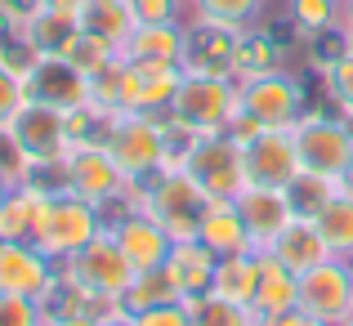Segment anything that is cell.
Returning <instances> with one entry per match:
<instances>
[{
	"instance_id": "cell-1",
	"label": "cell",
	"mask_w": 353,
	"mask_h": 326,
	"mask_svg": "<svg viewBox=\"0 0 353 326\" xmlns=\"http://www.w3.org/2000/svg\"><path fill=\"white\" fill-rule=\"evenodd\" d=\"M241 112V85L233 77H210V72H183L179 94L170 103V121L188 130L192 139L224 134Z\"/></svg>"
},
{
	"instance_id": "cell-2",
	"label": "cell",
	"mask_w": 353,
	"mask_h": 326,
	"mask_svg": "<svg viewBox=\"0 0 353 326\" xmlns=\"http://www.w3.org/2000/svg\"><path fill=\"white\" fill-rule=\"evenodd\" d=\"M108 156L121 165L130 188L148 183L165 170V116H143V112H117L103 134Z\"/></svg>"
},
{
	"instance_id": "cell-3",
	"label": "cell",
	"mask_w": 353,
	"mask_h": 326,
	"mask_svg": "<svg viewBox=\"0 0 353 326\" xmlns=\"http://www.w3.org/2000/svg\"><path fill=\"white\" fill-rule=\"evenodd\" d=\"M134 206H143L148 215L161 223L174 241H197L201 215H206L210 197L201 192V183L188 170H161L143 183V192L134 197Z\"/></svg>"
},
{
	"instance_id": "cell-4",
	"label": "cell",
	"mask_w": 353,
	"mask_h": 326,
	"mask_svg": "<svg viewBox=\"0 0 353 326\" xmlns=\"http://www.w3.org/2000/svg\"><path fill=\"white\" fill-rule=\"evenodd\" d=\"M103 228H108V223H103V210H99V206L72 197V192H59V197H50V210H45L41 228H36L32 246L45 250V255L63 268L77 250H85Z\"/></svg>"
},
{
	"instance_id": "cell-5",
	"label": "cell",
	"mask_w": 353,
	"mask_h": 326,
	"mask_svg": "<svg viewBox=\"0 0 353 326\" xmlns=\"http://www.w3.org/2000/svg\"><path fill=\"white\" fill-rule=\"evenodd\" d=\"M295 152H300V165L309 174H322V179L340 183L353 165V125L336 116H322V112H304L291 125Z\"/></svg>"
},
{
	"instance_id": "cell-6",
	"label": "cell",
	"mask_w": 353,
	"mask_h": 326,
	"mask_svg": "<svg viewBox=\"0 0 353 326\" xmlns=\"http://www.w3.org/2000/svg\"><path fill=\"white\" fill-rule=\"evenodd\" d=\"M183 170L201 183L210 201H237L246 192V161H241V143L233 134H206L188 147Z\"/></svg>"
},
{
	"instance_id": "cell-7",
	"label": "cell",
	"mask_w": 353,
	"mask_h": 326,
	"mask_svg": "<svg viewBox=\"0 0 353 326\" xmlns=\"http://www.w3.org/2000/svg\"><path fill=\"white\" fill-rule=\"evenodd\" d=\"M63 165H68V192L81 201H90V206L108 210V206H121L125 201V174H121V165L108 156L103 143H72L68 156H63Z\"/></svg>"
},
{
	"instance_id": "cell-8",
	"label": "cell",
	"mask_w": 353,
	"mask_h": 326,
	"mask_svg": "<svg viewBox=\"0 0 353 326\" xmlns=\"http://www.w3.org/2000/svg\"><path fill=\"white\" fill-rule=\"evenodd\" d=\"M59 273L68 277V282H77L81 291H90V295H125L130 282H134V268H130L125 255H121V246L112 241L108 228L99 232L85 250H77Z\"/></svg>"
},
{
	"instance_id": "cell-9",
	"label": "cell",
	"mask_w": 353,
	"mask_h": 326,
	"mask_svg": "<svg viewBox=\"0 0 353 326\" xmlns=\"http://www.w3.org/2000/svg\"><path fill=\"white\" fill-rule=\"evenodd\" d=\"M241 112L264 130H291L304 116V85L286 68L273 77L241 81Z\"/></svg>"
},
{
	"instance_id": "cell-10",
	"label": "cell",
	"mask_w": 353,
	"mask_h": 326,
	"mask_svg": "<svg viewBox=\"0 0 353 326\" xmlns=\"http://www.w3.org/2000/svg\"><path fill=\"white\" fill-rule=\"evenodd\" d=\"M179 81H183L179 63H125L121 59V112L170 116Z\"/></svg>"
},
{
	"instance_id": "cell-11",
	"label": "cell",
	"mask_w": 353,
	"mask_h": 326,
	"mask_svg": "<svg viewBox=\"0 0 353 326\" xmlns=\"http://www.w3.org/2000/svg\"><path fill=\"white\" fill-rule=\"evenodd\" d=\"M300 309L327 326H345L353 318V264L327 259L300 277Z\"/></svg>"
},
{
	"instance_id": "cell-12",
	"label": "cell",
	"mask_w": 353,
	"mask_h": 326,
	"mask_svg": "<svg viewBox=\"0 0 353 326\" xmlns=\"http://www.w3.org/2000/svg\"><path fill=\"white\" fill-rule=\"evenodd\" d=\"M246 161V188H291L300 179V152H295L291 130H259L250 143H241Z\"/></svg>"
},
{
	"instance_id": "cell-13",
	"label": "cell",
	"mask_w": 353,
	"mask_h": 326,
	"mask_svg": "<svg viewBox=\"0 0 353 326\" xmlns=\"http://www.w3.org/2000/svg\"><path fill=\"white\" fill-rule=\"evenodd\" d=\"M59 286V264L32 241L0 237V295H23V300H50Z\"/></svg>"
},
{
	"instance_id": "cell-14",
	"label": "cell",
	"mask_w": 353,
	"mask_h": 326,
	"mask_svg": "<svg viewBox=\"0 0 353 326\" xmlns=\"http://www.w3.org/2000/svg\"><path fill=\"white\" fill-rule=\"evenodd\" d=\"M108 232H112V241L121 246V255L130 259L134 273L161 268L165 259H170V250H174V237L148 215L143 206H125L117 219H108Z\"/></svg>"
},
{
	"instance_id": "cell-15",
	"label": "cell",
	"mask_w": 353,
	"mask_h": 326,
	"mask_svg": "<svg viewBox=\"0 0 353 326\" xmlns=\"http://www.w3.org/2000/svg\"><path fill=\"white\" fill-rule=\"evenodd\" d=\"M27 99H41V103H54L63 112L90 108V77L63 54H41L36 68L27 72Z\"/></svg>"
},
{
	"instance_id": "cell-16",
	"label": "cell",
	"mask_w": 353,
	"mask_h": 326,
	"mask_svg": "<svg viewBox=\"0 0 353 326\" xmlns=\"http://www.w3.org/2000/svg\"><path fill=\"white\" fill-rule=\"evenodd\" d=\"M23 147L32 152V161H54V156H68L72 139H68V112L54 108V103H41V99H27L23 112L9 121Z\"/></svg>"
},
{
	"instance_id": "cell-17",
	"label": "cell",
	"mask_w": 353,
	"mask_h": 326,
	"mask_svg": "<svg viewBox=\"0 0 353 326\" xmlns=\"http://www.w3.org/2000/svg\"><path fill=\"white\" fill-rule=\"evenodd\" d=\"M237 210H241V223H246L250 246L255 250H268L277 237H282L286 223L300 219L291 210V197H286L282 188H246L237 197Z\"/></svg>"
},
{
	"instance_id": "cell-18",
	"label": "cell",
	"mask_w": 353,
	"mask_h": 326,
	"mask_svg": "<svg viewBox=\"0 0 353 326\" xmlns=\"http://www.w3.org/2000/svg\"><path fill=\"white\" fill-rule=\"evenodd\" d=\"M125 63H179L188 59V27L183 23H139L121 45Z\"/></svg>"
},
{
	"instance_id": "cell-19",
	"label": "cell",
	"mask_w": 353,
	"mask_h": 326,
	"mask_svg": "<svg viewBox=\"0 0 353 326\" xmlns=\"http://www.w3.org/2000/svg\"><path fill=\"white\" fill-rule=\"evenodd\" d=\"M250 309H255L259 322L277 318V313L300 309V277H295L291 268L282 264V259H273L268 250H259V286H255V300H250Z\"/></svg>"
},
{
	"instance_id": "cell-20",
	"label": "cell",
	"mask_w": 353,
	"mask_h": 326,
	"mask_svg": "<svg viewBox=\"0 0 353 326\" xmlns=\"http://www.w3.org/2000/svg\"><path fill=\"white\" fill-rule=\"evenodd\" d=\"M268 255L282 259V264L291 268L295 277H304L309 268L336 259V255H331V246L322 241V232H318V223H313V219H291V223L282 228V237L268 246Z\"/></svg>"
},
{
	"instance_id": "cell-21",
	"label": "cell",
	"mask_w": 353,
	"mask_h": 326,
	"mask_svg": "<svg viewBox=\"0 0 353 326\" xmlns=\"http://www.w3.org/2000/svg\"><path fill=\"white\" fill-rule=\"evenodd\" d=\"M50 197H54V192L36 188L32 179L18 183V188H9V197L0 201V237L32 241L36 228H41V219H45V210H50Z\"/></svg>"
},
{
	"instance_id": "cell-22",
	"label": "cell",
	"mask_w": 353,
	"mask_h": 326,
	"mask_svg": "<svg viewBox=\"0 0 353 326\" xmlns=\"http://www.w3.org/2000/svg\"><path fill=\"white\" fill-rule=\"evenodd\" d=\"M197 241H201V246H206L215 259L241 255V250H255V246H250L246 223H241L237 201H210L206 215H201V232H197Z\"/></svg>"
},
{
	"instance_id": "cell-23",
	"label": "cell",
	"mask_w": 353,
	"mask_h": 326,
	"mask_svg": "<svg viewBox=\"0 0 353 326\" xmlns=\"http://www.w3.org/2000/svg\"><path fill=\"white\" fill-rule=\"evenodd\" d=\"M233 50H237V32H224V27H201L197 23L188 32V59H183V72L233 77Z\"/></svg>"
},
{
	"instance_id": "cell-24",
	"label": "cell",
	"mask_w": 353,
	"mask_h": 326,
	"mask_svg": "<svg viewBox=\"0 0 353 326\" xmlns=\"http://www.w3.org/2000/svg\"><path fill=\"white\" fill-rule=\"evenodd\" d=\"M215 264H219V259L210 255L201 241H174L170 259H165V273L174 277V286H179L183 300H192V295L210 291V282H215Z\"/></svg>"
},
{
	"instance_id": "cell-25",
	"label": "cell",
	"mask_w": 353,
	"mask_h": 326,
	"mask_svg": "<svg viewBox=\"0 0 353 326\" xmlns=\"http://www.w3.org/2000/svg\"><path fill=\"white\" fill-rule=\"evenodd\" d=\"M77 27L121 50V45L130 41V32L139 27V18H134V9H130V0H81Z\"/></svg>"
},
{
	"instance_id": "cell-26",
	"label": "cell",
	"mask_w": 353,
	"mask_h": 326,
	"mask_svg": "<svg viewBox=\"0 0 353 326\" xmlns=\"http://www.w3.org/2000/svg\"><path fill=\"white\" fill-rule=\"evenodd\" d=\"M282 72V45L273 41L268 32H237V50H233V77L237 85L241 81H255V77H273Z\"/></svg>"
},
{
	"instance_id": "cell-27",
	"label": "cell",
	"mask_w": 353,
	"mask_h": 326,
	"mask_svg": "<svg viewBox=\"0 0 353 326\" xmlns=\"http://www.w3.org/2000/svg\"><path fill=\"white\" fill-rule=\"evenodd\" d=\"M255 286H259V250H241V255H228V259H219V264H215L210 295L233 300V304H246V309H250Z\"/></svg>"
},
{
	"instance_id": "cell-28",
	"label": "cell",
	"mask_w": 353,
	"mask_h": 326,
	"mask_svg": "<svg viewBox=\"0 0 353 326\" xmlns=\"http://www.w3.org/2000/svg\"><path fill=\"white\" fill-rule=\"evenodd\" d=\"M313 223H318L322 241L331 246V255L353 264V197L349 192H336V197L313 215Z\"/></svg>"
},
{
	"instance_id": "cell-29",
	"label": "cell",
	"mask_w": 353,
	"mask_h": 326,
	"mask_svg": "<svg viewBox=\"0 0 353 326\" xmlns=\"http://www.w3.org/2000/svg\"><path fill=\"white\" fill-rule=\"evenodd\" d=\"M179 286H174V277L161 268H152V273H134V282H130V291L121 295V304H125V313H143V309H157V304H179Z\"/></svg>"
},
{
	"instance_id": "cell-30",
	"label": "cell",
	"mask_w": 353,
	"mask_h": 326,
	"mask_svg": "<svg viewBox=\"0 0 353 326\" xmlns=\"http://www.w3.org/2000/svg\"><path fill=\"white\" fill-rule=\"evenodd\" d=\"M264 0H192V23L224 27V32H246Z\"/></svg>"
},
{
	"instance_id": "cell-31",
	"label": "cell",
	"mask_w": 353,
	"mask_h": 326,
	"mask_svg": "<svg viewBox=\"0 0 353 326\" xmlns=\"http://www.w3.org/2000/svg\"><path fill=\"white\" fill-rule=\"evenodd\" d=\"M59 54H63L68 63H77V68L85 72V77H99V72H103L108 63H117V59H121V50H117V45L99 41V36L81 32V27H77V32H72L68 41L59 45Z\"/></svg>"
},
{
	"instance_id": "cell-32",
	"label": "cell",
	"mask_w": 353,
	"mask_h": 326,
	"mask_svg": "<svg viewBox=\"0 0 353 326\" xmlns=\"http://www.w3.org/2000/svg\"><path fill=\"white\" fill-rule=\"evenodd\" d=\"M188 313H192V326H259L255 309L246 304H233V300H219V295H192L188 300Z\"/></svg>"
},
{
	"instance_id": "cell-33",
	"label": "cell",
	"mask_w": 353,
	"mask_h": 326,
	"mask_svg": "<svg viewBox=\"0 0 353 326\" xmlns=\"http://www.w3.org/2000/svg\"><path fill=\"white\" fill-rule=\"evenodd\" d=\"M286 14L304 36L340 32V0H286Z\"/></svg>"
},
{
	"instance_id": "cell-34",
	"label": "cell",
	"mask_w": 353,
	"mask_h": 326,
	"mask_svg": "<svg viewBox=\"0 0 353 326\" xmlns=\"http://www.w3.org/2000/svg\"><path fill=\"white\" fill-rule=\"evenodd\" d=\"M340 192V183H331V179H322V174H309V170H300V179L286 188V197H291V210L300 219H313L322 206H327L331 197Z\"/></svg>"
},
{
	"instance_id": "cell-35",
	"label": "cell",
	"mask_w": 353,
	"mask_h": 326,
	"mask_svg": "<svg viewBox=\"0 0 353 326\" xmlns=\"http://www.w3.org/2000/svg\"><path fill=\"white\" fill-rule=\"evenodd\" d=\"M32 152L23 147V139L14 134L9 125H0V179L9 183V188H18V183L32 179Z\"/></svg>"
},
{
	"instance_id": "cell-36",
	"label": "cell",
	"mask_w": 353,
	"mask_h": 326,
	"mask_svg": "<svg viewBox=\"0 0 353 326\" xmlns=\"http://www.w3.org/2000/svg\"><path fill=\"white\" fill-rule=\"evenodd\" d=\"M322 81H327L331 99L340 103L345 116H353V50H336L322 68Z\"/></svg>"
},
{
	"instance_id": "cell-37",
	"label": "cell",
	"mask_w": 353,
	"mask_h": 326,
	"mask_svg": "<svg viewBox=\"0 0 353 326\" xmlns=\"http://www.w3.org/2000/svg\"><path fill=\"white\" fill-rule=\"evenodd\" d=\"M50 313H45L41 300H23V295H0V326H45Z\"/></svg>"
},
{
	"instance_id": "cell-38",
	"label": "cell",
	"mask_w": 353,
	"mask_h": 326,
	"mask_svg": "<svg viewBox=\"0 0 353 326\" xmlns=\"http://www.w3.org/2000/svg\"><path fill=\"white\" fill-rule=\"evenodd\" d=\"M23 103H27V81L18 77L14 68L0 63V125H9V121L23 112Z\"/></svg>"
},
{
	"instance_id": "cell-39",
	"label": "cell",
	"mask_w": 353,
	"mask_h": 326,
	"mask_svg": "<svg viewBox=\"0 0 353 326\" xmlns=\"http://www.w3.org/2000/svg\"><path fill=\"white\" fill-rule=\"evenodd\" d=\"M125 322L130 326H192V313H188V300H179V304H157V309L130 313Z\"/></svg>"
},
{
	"instance_id": "cell-40",
	"label": "cell",
	"mask_w": 353,
	"mask_h": 326,
	"mask_svg": "<svg viewBox=\"0 0 353 326\" xmlns=\"http://www.w3.org/2000/svg\"><path fill=\"white\" fill-rule=\"evenodd\" d=\"M139 23H179L183 0H130Z\"/></svg>"
},
{
	"instance_id": "cell-41",
	"label": "cell",
	"mask_w": 353,
	"mask_h": 326,
	"mask_svg": "<svg viewBox=\"0 0 353 326\" xmlns=\"http://www.w3.org/2000/svg\"><path fill=\"white\" fill-rule=\"evenodd\" d=\"M259 326H327V322H318L313 313H304V309H291V313H277V318H268Z\"/></svg>"
},
{
	"instance_id": "cell-42",
	"label": "cell",
	"mask_w": 353,
	"mask_h": 326,
	"mask_svg": "<svg viewBox=\"0 0 353 326\" xmlns=\"http://www.w3.org/2000/svg\"><path fill=\"white\" fill-rule=\"evenodd\" d=\"M45 326H108V322L90 318V313H63V318H50Z\"/></svg>"
},
{
	"instance_id": "cell-43",
	"label": "cell",
	"mask_w": 353,
	"mask_h": 326,
	"mask_svg": "<svg viewBox=\"0 0 353 326\" xmlns=\"http://www.w3.org/2000/svg\"><path fill=\"white\" fill-rule=\"evenodd\" d=\"M340 36H345V45L353 50V0H340Z\"/></svg>"
},
{
	"instance_id": "cell-44",
	"label": "cell",
	"mask_w": 353,
	"mask_h": 326,
	"mask_svg": "<svg viewBox=\"0 0 353 326\" xmlns=\"http://www.w3.org/2000/svg\"><path fill=\"white\" fill-rule=\"evenodd\" d=\"M340 192H349V197H353V165H349V174H345V179H340Z\"/></svg>"
},
{
	"instance_id": "cell-45",
	"label": "cell",
	"mask_w": 353,
	"mask_h": 326,
	"mask_svg": "<svg viewBox=\"0 0 353 326\" xmlns=\"http://www.w3.org/2000/svg\"><path fill=\"white\" fill-rule=\"evenodd\" d=\"M5 197H9V183H5V179H0V201H5Z\"/></svg>"
},
{
	"instance_id": "cell-46",
	"label": "cell",
	"mask_w": 353,
	"mask_h": 326,
	"mask_svg": "<svg viewBox=\"0 0 353 326\" xmlns=\"http://www.w3.org/2000/svg\"><path fill=\"white\" fill-rule=\"evenodd\" d=\"M345 326H353V318H349V322H345Z\"/></svg>"
}]
</instances>
